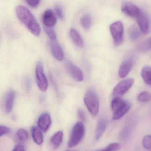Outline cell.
I'll use <instances>...</instances> for the list:
<instances>
[{
  "label": "cell",
  "mask_w": 151,
  "mask_h": 151,
  "mask_svg": "<svg viewBox=\"0 0 151 151\" xmlns=\"http://www.w3.org/2000/svg\"><path fill=\"white\" fill-rule=\"evenodd\" d=\"M10 132L9 128L4 126H0V136L2 137Z\"/></svg>",
  "instance_id": "cell-34"
},
{
  "label": "cell",
  "mask_w": 151,
  "mask_h": 151,
  "mask_svg": "<svg viewBox=\"0 0 151 151\" xmlns=\"http://www.w3.org/2000/svg\"><path fill=\"white\" fill-rule=\"evenodd\" d=\"M139 50L142 52L151 50V38L143 42L139 47Z\"/></svg>",
  "instance_id": "cell-27"
},
{
  "label": "cell",
  "mask_w": 151,
  "mask_h": 151,
  "mask_svg": "<svg viewBox=\"0 0 151 151\" xmlns=\"http://www.w3.org/2000/svg\"><path fill=\"white\" fill-rule=\"evenodd\" d=\"M110 30L115 46H118L122 43L124 36V26L122 22L117 21L110 26Z\"/></svg>",
  "instance_id": "cell-5"
},
{
  "label": "cell",
  "mask_w": 151,
  "mask_h": 151,
  "mask_svg": "<svg viewBox=\"0 0 151 151\" xmlns=\"http://www.w3.org/2000/svg\"><path fill=\"white\" fill-rule=\"evenodd\" d=\"M81 24L82 27L86 31H88L90 29L92 24V19L90 15L85 14L81 18Z\"/></svg>",
  "instance_id": "cell-22"
},
{
  "label": "cell",
  "mask_w": 151,
  "mask_h": 151,
  "mask_svg": "<svg viewBox=\"0 0 151 151\" xmlns=\"http://www.w3.org/2000/svg\"><path fill=\"white\" fill-rule=\"evenodd\" d=\"M35 78L36 83L39 89L45 92L48 87V82L44 73L43 65L41 62H39L35 68Z\"/></svg>",
  "instance_id": "cell-4"
},
{
  "label": "cell",
  "mask_w": 151,
  "mask_h": 151,
  "mask_svg": "<svg viewBox=\"0 0 151 151\" xmlns=\"http://www.w3.org/2000/svg\"><path fill=\"white\" fill-rule=\"evenodd\" d=\"M31 133L34 142L38 145L42 144L43 142V137L41 129L38 127L34 126L31 129Z\"/></svg>",
  "instance_id": "cell-17"
},
{
  "label": "cell",
  "mask_w": 151,
  "mask_h": 151,
  "mask_svg": "<svg viewBox=\"0 0 151 151\" xmlns=\"http://www.w3.org/2000/svg\"><path fill=\"white\" fill-rule=\"evenodd\" d=\"M44 31L46 34L48 35L51 41H56V32L51 27H44Z\"/></svg>",
  "instance_id": "cell-28"
},
{
  "label": "cell",
  "mask_w": 151,
  "mask_h": 151,
  "mask_svg": "<svg viewBox=\"0 0 151 151\" xmlns=\"http://www.w3.org/2000/svg\"><path fill=\"white\" fill-rule=\"evenodd\" d=\"M142 145L144 149L151 151V135H148L144 137L142 140Z\"/></svg>",
  "instance_id": "cell-29"
},
{
  "label": "cell",
  "mask_w": 151,
  "mask_h": 151,
  "mask_svg": "<svg viewBox=\"0 0 151 151\" xmlns=\"http://www.w3.org/2000/svg\"><path fill=\"white\" fill-rule=\"evenodd\" d=\"M55 11L58 17L61 19H63L64 18V14L63 12V9L59 4H56L55 6Z\"/></svg>",
  "instance_id": "cell-31"
},
{
  "label": "cell",
  "mask_w": 151,
  "mask_h": 151,
  "mask_svg": "<svg viewBox=\"0 0 151 151\" xmlns=\"http://www.w3.org/2000/svg\"><path fill=\"white\" fill-rule=\"evenodd\" d=\"M15 96L16 94L13 90L8 91L4 96L3 106L4 111L7 114H9L13 109Z\"/></svg>",
  "instance_id": "cell-9"
},
{
  "label": "cell",
  "mask_w": 151,
  "mask_h": 151,
  "mask_svg": "<svg viewBox=\"0 0 151 151\" xmlns=\"http://www.w3.org/2000/svg\"><path fill=\"white\" fill-rule=\"evenodd\" d=\"M134 125L133 123H129L127 124L123 129L121 132L120 133L119 138L121 140L126 141L129 139V137L133 133Z\"/></svg>",
  "instance_id": "cell-18"
},
{
  "label": "cell",
  "mask_w": 151,
  "mask_h": 151,
  "mask_svg": "<svg viewBox=\"0 0 151 151\" xmlns=\"http://www.w3.org/2000/svg\"><path fill=\"white\" fill-rule=\"evenodd\" d=\"M51 119L50 115L47 113L42 114L38 120L37 125L39 128L44 132H46L50 127Z\"/></svg>",
  "instance_id": "cell-11"
},
{
  "label": "cell",
  "mask_w": 151,
  "mask_h": 151,
  "mask_svg": "<svg viewBox=\"0 0 151 151\" xmlns=\"http://www.w3.org/2000/svg\"><path fill=\"white\" fill-rule=\"evenodd\" d=\"M133 63L131 61L127 60L123 62L120 66L118 75L120 77L124 78L129 74L132 69Z\"/></svg>",
  "instance_id": "cell-16"
},
{
  "label": "cell",
  "mask_w": 151,
  "mask_h": 151,
  "mask_svg": "<svg viewBox=\"0 0 151 151\" xmlns=\"http://www.w3.org/2000/svg\"><path fill=\"white\" fill-rule=\"evenodd\" d=\"M85 134V127L83 123L77 122L73 126L71 131L68 143L69 148H73L78 145L81 142Z\"/></svg>",
  "instance_id": "cell-3"
},
{
  "label": "cell",
  "mask_w": 151,
  "mask_h": 151,
  "mask_svg": "<svg viewBox=\"0 0 151 151\" xmlns=\"http://www.w3.org/2000/svg\"><path fill=\"white\" fill-rule=\"evenodd\" d=\"M120 145L118 143H114L109 145L105 149L97 151H118L120 149Z\"/></svg>",
  "instance_id": "cell-30"
},
{
  "label": "cell",
  "mask_w": 151,
  "mask_h": 151,
  "mask_svg": "<svg viewBox=\"0 0 151 151\" xmlns=\"http://www.w3.org/2000/svg\"><path fill=\"white\" fill-rule=\"evenodd\" d=\"M141 76L144 82L151 86V67L146 66L144 67L141 71Z\"/></svg>",
  "instance_id": "cell-21"
},
{
  "label": "cell",
  "mask_w": 151,
  "mask_h": 151,
  "mask_svg": "<svg viewBox=\"0 0 151 151\" xmlns=\"http://www.w3.org/2000/svg\"><path fill=\"white\" fill-rule=\"evenodd\" d=\"M108 122L107 119L105 118H101L98 122L95 131V138L96 140H98L105 131L108 125Z\"/></svg>",
  "instance_id": "cell-14"
},
{
  "label": "cell",
  "mask_w": 151,
  "mask_h": 151,
  "mask_svg": "<svg viewBox=\"0 0 151 151\" xmlns=\"http://www.w3.org/2000/svg\"><path fill=\"white\" fill-rule=\"evenodd\" d=\"M66 69L68 73L76 81H82L84 75L82 70L77 65L72 62H68L66 63Z\"/></svg>",
  "instance_id": "cell-8"
},
{
  "label": "cell",
  "mask_w": 151,
  "mask_h": 151,
  "mask_svg": "<svg viewBox=\"0 0 151 151\" xmlns=\"http://www.w3.org/2000/svg\"><path fill=\"white\" fill-rule=\"evenodd\" d=\"M121 11L126 15L136 18L139 16L141 12L138 7L129 2L124 3L122 4Z\"/></svg>",
  "instance_id": "cell-10"
},
{
  "label": "cell",
  "mask_w": 151,
  "mask_h": 151,
  "mask_svg": "<svg viewBox=\"0 0 151 151\" xmlns=\"http://www.w3.org/2000/svg\"><path fill=\"white\" fill-rule=\"evenodd\" d=\"M16 13L18 19L28 30L35 36L40 34L41 28L38 22L32 12L26 7L18 5L16 8Z\"/></svg>",
  "instance_id": "cell-1"
},
{
  "label": "cell",
  "mask_w": 151,
  "mask_h": 151,
  "mask_svg": "<svg viewBox=\"0 0 151 151\" xmlns=\"http://www.w3.org/2000/svg\"><path fill=\"white\" fill-rule=\"evenodd\" d=\"M129 37L132 40L135 41L137 40L141 36V32L140 30L136 27H133L129 29Z\"/></svg>",
  "instance_id": "cell-24"
},
{
  "label": "cell",
  "mask_w": 151,
  "mask_h": 151,
  "mask_svg": "<svg viewBox=\"0 0 151 151\" xmlns=\"http://www.w3.org/2000/svg\"><path fill=\"white\" fill-rule=\"evenodd\" d=\"M31 81L29 78H25L23 82V86H24V88L26 91H28L30 90L31 88Z\"/></svg>",
  "instance_id": "cell-32"
},
{
  "label": "cell",
  "mask_w": 151,
  "mask_h": 151,
  "mask_svg": "<svg viewBox=\"0 0 151 151\" xmlns=\"http://www.w3.org/2000/svg\"><path fill=\"white\" fill-rule=\"evenodd\" d=\"M136 20L141 32L144 35L149 34L150 31L151 22L148 15L141 11L140 15L136 18Z\"/></svg>",
  "instance_id": "cell-7"
},
{
  "label": "cell",
  "mask_w": 151,
  "mask_h": 151,
  "mask_svg": "<svg viewBox=\"0 0 151 151\" xmlns=\"http://www.w3.org/2000/svg\"><path fill=\"white\" fill-rule=\"evenodd\" d=\"M78 115L79 118L82 121L85 122L86 120V116L85 112L83 110L79 109L78 111Z\"/></svg>",
  "instance_id": "cell-35"
},
{
  "label": "cell",
  "mask_w": 151,
  "mask_h": 151,
  "mask_svg": "<svg viewBox=\"0 0 151 151\" xmlns=\"http://www.w3.org/2000/svg\"><path fill=\"white\" fill-rule=\"evenodd\" d=\"M51 50L53 56L57 61H62L64 58V52L63 49L56 41H51L50 44Z\"/></svg>",
  "instance_id": "cell-13"
},
{
  "label": "cell",
  "mask_w": 151,
  "mask_h": 151,
  "mask_svg": "<svg viewBox=\"0 0 151 151\" xmlns=\"http://www.w3.org/2000/svg\"><path fill=\"white\" fill-rule=\"evenodd\" d=\"M17 136L20 141L24 142V141H26L28 138V133L25 129H20L17 131Z\"/></svg>",
  "instance_id": "cell-26"
},
{
  "label": "cell",
  "mask_w": 151,
  "mask_h": 151,
  "mask_svg": "<svg viewBox=\"0 0 151 151\" xmlns=\"http://www.w3.org/2000/svg\"><path fill=\"white\" fill-rule=\"evenodd\" d=\"M131 105L128 102H127L123 106H121L118 109L117 111L113 112V119L114 120H118L121 119L125 114L128 112L130 109Z\"/></svg>",
  "instance_id": "cell-19"
},
{
  "label": "cell",
  "mask_w": 151,
  "mask_h": 151,
  "mask_svg": "<svg viewBox=\"0 0 151 151\" xmlns=\"http://www.w3.org/2000/svg\"><path fill=\"white\" fill-rule=\"evenodd\" d=\"M25 1L29 6L33 8H36L40 4L41 0H25Z\"/></svg>",
  "instance_id": "cell-33"
},
{
  "label": "cell",
  "mask_w": 151,
  "mask_h": 151,
  "mask_svg": "<svg viewBox=\"0 0 151 151\" xmlns=\"http://www.w3.org/2000/svg\"><path fill=\"white\" fill-rule=\"evenodd\" d=\"M127 102L123 100L120 97H115L112 101L111 104L112 110L113 112L115 111L120 107L124 105Z\"/></svg>",
  "instance_id": "cell-23"
},
{
  "label": "cell",
  "mask_w": 151,
  "mask_h": 151,
  "mask_svg": "<svg viewBox=\"0 0 151 151\" xmlns=\"http://www.w3.org/2000/svg\"><path fill=\"white\" fill-rule=\"evenodd\" d=\"M12 151H25V147L21 144H18L15 146Z\"/></svg>",
  "instance_id": "cell-36"
},
{
  "label": "cell",
  "mask_w": 151,
  "mask_h": 151,
  "mask_svg": "<svg viewBox=\"0 0 151 151\" xmlns=\"http://www.w3.org/2000/svg\"><path fill=\"white\" fill-rule=\"evenodd\" d=\"M137 99L142 103L149 102L151 100V94L148 91H143L138 95Z\"/></svg>",
  "instance_id": "cell-25"
},
{
  "label": "cell",
  "mask_w": 151,
  "mask_h": 151,
  "mask_svg": "<svg viewBox=\"0 0 151 151\" xmlns=\"http://www.w3.org/2000/svg\"><path fill=\"white\" fill-rule=\"evenodd\" d=\"M84 102L90 113L93 116H96L99 111V99L95 90H88L84 96Z\"/></svg>",
  "instance_id": "cell-2"
},
{
  "label": "cell",
  "mask_w": 151,
  "mask_h": 151,
  "mask_svg": "<svg viewBox=\"0 0 151 151\" xmlns=\"http://www.w3.org/2000/svg\"></svg>",
  "instance_id": "cell-37"
},
{
  "label": "cell",
  "mask_w": 151,
  "mask_h": 151,
  "mask_svg": "<svg viewBox=\"0 0 151 151\" xmlns=\"http://www.w3.org/2000/svg\"><path fill=\"white\" fill-rule=\"evenodd\" d=\"M133 78L125 79L116 85L113 91V94L115 97H121L125 95L130 89L134 84Z\"/></svg>",
  "instance_id": "cell-6"
},
{
  "label": "cell",
  "mask_w": 151,
  "mask_h": 151,
  "mask_svg": "<svg viewBox=\"0 0 151 151\" xmlns=\"http://www.w3.org/2000/svg\"><path fill=\"white\" fill-rule=\"evenodd\" d=\"M42 21L45 27H52L55 25L56 18L52 10L48 9L44 12L43 15Z\"/></svg>",
  "instance_id": "cell-12"
},
{
  "label": "cell",
  "mask_w": 151,
  "mask_h": 151,
  "mask_svg": "<svg viewBox=\"0 0 151 151\" xmlns=\"http://www.w3.org/2000/svg\"><path fill=\"white\" fill-rule=\"evenodd\" d=\"M63 136L64 133L63 131H59L51 137L50 142L53 147L58 148L61 145L63 142Z\"/></svg>",
  "instance_id": "cell-20"
},
{
  "label": "cell",
  "mask_w": 151,
  "mask_h": 151,
  "mask_svg": "<svg viewBox=\"0 0 151 151\" xmlns=\"http://www.w3.org/2000/svg\"><path fill=\"white\" fill-rule=\"evenodd\" d=\"M69 35L72 40L77 47L80 48H83L84 47V40L79 33L76 29H71L69 32Z\"/></svg>",
  "instance_id": "cell-15"
}]
</instances>
